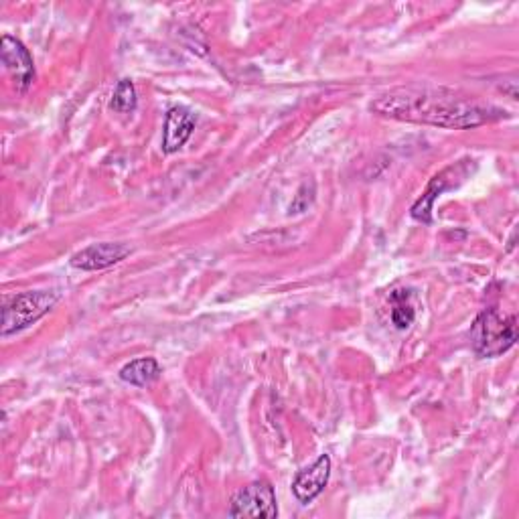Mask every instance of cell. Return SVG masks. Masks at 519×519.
<instances>
[{"mask_svg":"<svg viewBox=\"0 0 519 519\" xmlns=\"http://www.w3.org/2000/svg\"><path fill=\"white\" fill-rule=\"evenodd\" d=\"M372 110L386 118L449 130L477 128L501 118V112L495 108L479 106L471 100H465L461 96H455L453 92L444 90L392 92L376 100L372 104Z\"/></svg>","mask_w":519,"mask_h":519,"instance_id":"1","label":"cell"},{"mask_svg":"<svg viewBox=\"0 0 519 519\" xmlns=\"http://www.w3.org/2000/svg\"><path fill=\"white\" fill-rule=\"evenodd\" d=\"M471 345L479 357H499L517 341V319L497 309L483 311L471 327Z\"/></svg>","mask_w":519,"mask_h":519,"instance_id":"2","label":"cell"},{"mask_svg":"<svg viewBox=\"0 0 519 519\" xmlns=\"http://www.w3.org/2000/svg\"><path fill=\"white\" fill-rule=\"evenodd\" d=\"M57 303L59 294L45 290L23 292L13 296L3 307V327H0V335L9 337L31 327L33 323L43 319Z\"/></svg>","mask_w":519,"mask_h":519,"instance_id":"3","label":"cell"},{"mask_svg":"<svg viewBox=\"0 0 519 519\" xmlns=\"http://www.w3.org/2000/svg\"><path fill=\"white\" fill-rule=\"evenodd\" d=\"M278 515L276 493L268 481H254L246 485L232 501L230 517H266Z\"/></svg>","mask_w":519,"mask_h":519,"instance_id":"4","label":"cell"},{"mask_svg":"<svg viewBox=\"0 0 519 519\" xmlns=\"http://www.w3.org/2000/svg\"><path fill=\"white\" fill-rule=\"evenodd\" d=\"M471 161H461L449 169H444L442 173H438L426 187V191L422 193V197L412 205V217L416 221H422V224H432V205H434V199L440 197L444 191L449 189H455L459 183L463 181H453V179H467L469 167Z\"/></svg>","mask_w":519,"mask_h":519,"instance_id":"5","label":"cell"},{"mask_svg":"<svg viewBox=\"0 0 519 519\" xmlns=\"http://www.w3.org/2000/svg\"><path fill=\"white\" fill-rule=\"evenodd\" d=\"M0 55L19 92H27L35 82V63L29 49L15 37L3 35L0 39Z\"/></svg>","mask_w":519,"mask_h":519,"instance_id":"6","label":"cell"},{"mask_svg":"<svg viewBox=\"0 0 519 519\" xmlns=\"http://www.w3.org/2000/svg\"><path fill=\"white\" fill-rule=\"evenodd\" d=\"M130 256V248L124 244H112V242H102V244H92L78 254L71 256V266L84 270V272H98L106 270L124 258Z\"/></svg>","mask_w":519,"mask_h":519,"instance_id":"7","label":"cell"},{"mask_svg":"<svg viewBox=\"0 0 519 519\" xmlns=\"http://www.w3.org/2000/svg\"><path fill=\"white\" fill-rule=\"evenodd\" d=\"M331 477V457L321 455L309 469H303L292 481V493L303 505L313 503L327 487Z\"/></svg>","mask_w":519,"mask_h":519,"instance_id":"8","label":"cell"},{"mask_svg":"<svg viewBox=\"0 0 519 519\" xmlns=\"http://www.w3.org/2000/svg\"><path fill=\"white\" fill-rule=\"evenodd\" d=\"M197 118L189 108L175 106L167 112L165 120V132H163V153L173 155L179 148L185 146V142L191 138L195 130Z\"/></svg>","mask_w":519,"mask_h":519,"instance_id":"9","label":"cell"},{"mask_svg":"<svg viewBox=\"0 0 519 519\" xmlns=\"http://www.w3.org/2000/svg\"><path fill=\"white\" fill-rule=\"evenodd\" d=\"M161 378V365L157 359L153 357H140V359H134L130 363H126L122 369H120V380L130 384V386H136V388H146L151 386L153 382H157Z\"/></svg>","mask_w":519,"mask_h":519,"instance_id":"10","label":"cell"},{"mask_svg":"<svg viewBox=\"0 0 519 519\" xmlns=\"http://www.w3.org/2000/svg\"><path fill=\"white\" fill-rule=\"evenodd\" d=\"M390 301H392V323L398 329H408L416 319V311L410 303V290L392 292Z\"/></svg>","mask_w":519,"mask_h":519,"instance_id":"11","label":"cell"},{"mask_svg":"<svg viewBox=\"0 0 519 519\" xmlns=\"http://www.w3.org/2000/svg\"><path fill=\"white\" fill-rule=\"evenodd\" d=\"M136 106H138V98H136L134 84L130 80H120L114 88L110 108L118 114H132Z\"/></svg>","mask_w":519,"mask_h":519,"instance_id":"12","label":"cell"},{"mask_svg":"<svg viewBox=\"0 0 519 519\" xmlns=\"http://www.w3.org/2000/svg\"><path fill=\"white\" fill-rule=\"evenodd\" d=\"M315 199V183H303V187L296 191L292 203H290V211L288 213H303L309 209V205Z\"/></svg>","mask_w":519,"mask_h":519,"instance_id":"13","label":"cell"}]
</instances>
